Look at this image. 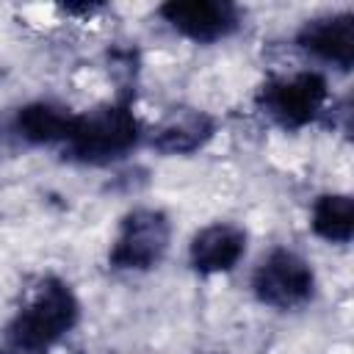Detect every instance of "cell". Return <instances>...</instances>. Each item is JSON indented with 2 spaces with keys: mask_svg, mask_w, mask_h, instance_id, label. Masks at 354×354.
Masks as SVG:
<instances>
[{
  "mask_svg": "<svg viewBox=\"0 0 354 354\" xmlns=\"http://www.w3.org/2000/svg\"><path fill=\"white\" fill-rule=\"evenodd\" d=\"M77 321L80 301L75 290L64 279L47 277L30 301L8 321L3 340L11 354H47L75 329Z\"/></svg>",
  "mask_w": 354,
  "mask_h": 354,
  "instance_id": "obj_1",
  "label": "cell"
},
{
  "mask_svg": "<svg viewBox=\"0 0 354 354\" xmlns=\"http://www.w3.org/2000/svg\"><path fill=\"white\" fill-rule=\"evenodd\" d=\"M141 138V127L130 105L105 102L86 113H75L64 155L86 166H108L122 160Z\"/></svg>",
  "mask_w": 354,
  "mask_h": 354,
  "instance_id": "obj_2",
  "label": "cell"
},
{
  "mask_svg": "<svg viewBox=\"0 0 354 354\" xmlns=\"http://www.w3.org/2000/svg\"><path fill=\"white\" fill-rule=\"evenodd\" d=\"M329 86L321 72H296L263 83L257 108L282 130H301L324 113Z\"/></svg>",
  "mask_w": 354,
  "mask_h": 354,
  "instance_id": "obj_3",
  "label": "cell"
},
{
  "mask_svg": "<svg viewBox=\"0 0 354 354\" xmlns=\"http://www.w3.org/2000/svg\"><path fill=\"white\" fill-rule=\"evenodd\" d=\"M171 243V221L158 207L130 210L113 238L108 263L119 271H149L155 268Z\"/></svg>",
  "mask_w": 354,
  "mask_h": 354,
  "instance_id": "obj_4",
  "label": "cell"
},
{
  "mask_svg": "<svg viewBox=\"0 0 354 354\" xmlns=\"http://www.w3.org/2000/svg\"><path fill=\"white\" fill-rule=\"evenodd\" d=\"M252 290L266 307L296 310L313 299L315 271L299 252L271 249L252 274Z\"/></svg>",
  "mask_w": 354,
  "mask_h": 354,
  "instance_id": "obj_5",
  "label": "cell"
},
{
  "mask_svg": "<svg viewBox=\"0 0 354 354\" xmlns=\"http://www.w3.org/2000/svg\"><path fill=\"white\" fill-rule=\"evenodd\" d=\"M174 33L196 44H213L241 28V8L227 0H171L158 8Z\"/></svg>",
  "mask_w": 354,
  "mask_h": 354,
  "instance_id": "obj_6",
  "label": "cell"
},
{
  "mask_svg": "<svg viewBox=\"0 0 354 354\" xmlns=\"http://www.w3.org/2000/svg\"><path fill=\"white\" fill-rule=\"evenodd\" d=\"M296 44L315 61L348 72L354 64V14L335 11L307 19L296 33Z\"/></svg>",
  "mask_w": 354,
  "mask_h": 354,
  "instance_id": "obj_7",
  "label": "cell"
},
{
  "mask_svg": "<svg viewBox=\"0 0 354 354\" xmlns=\"http://www.w3.org/2000/svg\"><path fill=\"white\" fill-rule=\"evenodd\" d=\"M243 254H246V232L230 221H216L202 227L188 243V263L199 274L232 271Z\"/></svg>",
  "mask_w": 354,
  "mask_h": 354,
  "instance_id": "obj_8",
  "label": "cell"
},
{
  "mask_svg": "<svg viewBox=\"0 0 354 354\" xmlns=\"http://www.w3.org/2000/svg\"><path fill=\"white\" fill-rule=\"evenodd\" d=\"M216 136V122L199 108H174L155 124L149 144L160 155H194Z\"/></svg>",
  "mask_w": 354,
  "mask_h": 354,
  "instance_id": "obj_9",
  "label": "cell"
},
{
  "mask_svg": "<svg viewBox=\"0 0 354 354\" xmlns=\"http://www.w3.org/2000/svg\"><path fill=\"white\" fill-rule=\"evenodd\" d=\"M72 119H75V113L66 105H58L50 100H36V102H28L17 111L14 130L22 141H28L33 147L64 144L69 136Z\"/></svg>",
  "mask_w": 354,
  "mask_h": 354,
  "instance_id": "obj_10",
  "label": "cell"
},
{
  "mask_svg": "<svg viewBox=\"0 0 354 354\" xmlns=\"http://www.w3.org/2000/svg\"><path fill=\"white\" fill-rule=\"evenodd\" d=\"M310 227L326 243H348L354 235V199L348 194H321L313 202Z\"/></svg>",
  "mask_w": 354,
  "mask_h": 354,
  "instance_id": "obj_11",
  "label": "cell"
}]
</instances>
